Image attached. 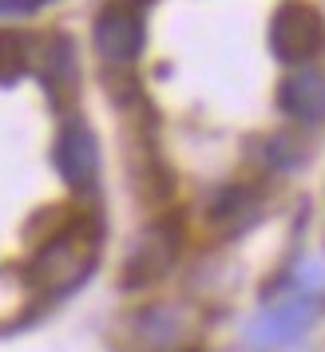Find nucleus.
Wrapping results in <instances>:
<instances>
[{"label":"nucleus","mask_w":325,"mask_h":352,"mask_svg":"<svg viewBox=\"0 0 325 352\" xmlns=\"http://www.w3.org/2000/svg\"><path fill=\"white\" fill-rule=\"evenodd\" d=\"M270 48L290 67L313 64L325 52V20L309 4H297V0L282 4L274 24H270Z\"/></svg>","instance_id":"nucleus-1"},{"label":"nucleus","mask_w":325,"mask_h":352,"mask_svg":"<svg viewBox=\"0 0 325 352\" xmlns=\"http://www.w3.org/2000/svg\"><path fill=\"white\" fill-rule=\"evenodd\" d=\"M317 313V301H313V293H293L286 297L282 305H274L270 313H262L254 324H250V336L258 340V344H293L297 336L309 329V320Z\"/></svg>","instance_id":"nucleus-2"},{"label":"nucleus","mask_w":325,"mask_h":352,"mask_svg":"<svg viewBox=\"0 0 325 352\" xmlns=\"http://www.w3.org/2000/svg\"><path fill=\"white\" fill-rule=\"evenodd\" d=\"M56 170L64 175L67 186H92L96 182V170H99V146H96V135L83 127V123H67L56 139Z\"/></svg>","instance_id":"nucleus-3"},{"label":"nucleus","mask_w":325,"mask_h":352,"mask_svg":"<svg viewBox=\"0 0 325 352\" xmlns=\"http://www.w3.org/2000/svg\"><path fill=\"white\" fill-rule=\"evenodd\" d=\"M143 48V20L131 8H107L96 20V52L107 64H127Z\"/></svg>","instance_id":"nucleus-4"},{"label":"nucleus","mask_w":325,"mask_h":352,"mask_svg":"<svg viewBox=\"0 0 325 352\" xmlns=\"http://www.w3.org/2000/svg\"><path fill=\"white\" fill-rule=\"evenodd\" d=\"M277 103H282V111L293 115L297 123H325V76L309 64L293 67L290 76L282 80Z\"/></svg>","instance_id":"nucleus-5"},{"label":"nucleus","mask_w":325,"mask_h":352,"mask_svg":"<svg viewBox=\"0 0 325 352\" xmlns=\"http://www.w3.org/2000/svg\"><path fill=\"white\" fill-rule=\"evenodd\" d=\"M40 4H48V0H0V12H32Z\"/></svg>","instance_id":"nucleus-6"}]
</instances>
